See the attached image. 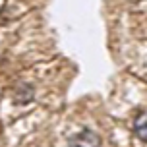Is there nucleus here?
<instances>
[{
	"mask_svg": "<svg viewBox=\"0 0 147 147\" xmlns=\"http://www.w3.org/2000/svg\"><path fill=\"white\" fill-rule=\"evenodd\" d=\"M72 147H101V138L93 132H81L72 140Z\"/></svg>",
	"mask_w": 147,
	"mask_h": 147,
	"instance_id": "nucleus-1",
	"label": "nucleus"
},
{
	"mask_svg": "<svg viewBox=\"0 0 147 147\" xmlns=\"http://www.w3.org/2000/svg\"><path fill=\"white\" fill-rule=\"evenodd\" d=\"M134 130H136V136H138L140 140L147 141V112H141L140 116L136 118Z\"/></svg>",
	"mask_w": 147,
	"mask_h": 147,
	"instance_id": "nucleus-2",
	"label": "nucleus"
}]
</instances>
